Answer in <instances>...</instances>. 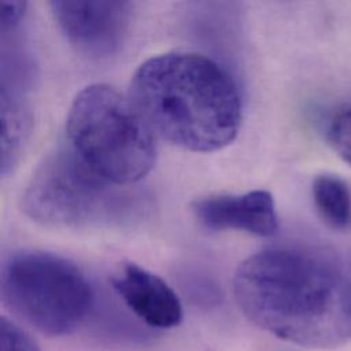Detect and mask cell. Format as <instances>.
<instances>
[{
	"instance_id": "8fae6325",
	"label": "cell",
	"mask_w": 351,
	"mask_h": 351,
	"mask_svg": "<svg viewBox=\"0 0 351 351\" xmlns=\"http://www.w3.org/2000/svg\"><path fill=\"white\" fill-rule=\"evenodd\" d=\"M326 136L333 151L351 166V106L332 117Z\"/></svg>"
},
{
	"instance_id": "7a4b0ae2",
	"label": "cell",
	"mask_w": 351,
	"mask_h": 351,
	"mask_svg": "<svg viewBox=\"0 0 351 351\" xmlns=\"http://www.w3.org/2000/svg\"><path fill=\"white\" fill-rule=\"evenodd\" d=\"M129 97L156 136L193 152L226 147L241 122L236 81L202 53L149 58L133 74Z\"/></svg>"
},
{
	"instance_id": "9c48e42d",
	"label": "cell",
	"mask_w": 351,
	"mask_h": 351,
	"mask_svg": "<svg viewBox=\"0 0 351 351\" xmlns=\"http://www.w3.org/2000/svg\"><path fill=\"white\" fill-rule=\"evenodd\" d=\"M1 173L5 176L19 159L30 132V111L22 88L1 85Z\"/></svg>"
},
{
	"instance_id": "52a82bcc",
	"label": "cell",
	"mask_w": 351,
	"mask_h": 351,
	"mask_svg": "<svg viewBox=\"0 0 351 351\" xmlns=\"http://www.w3.org/2000/svg\"><path fill=\"white\" fill-rule=\"evenodd\" d=\"M197 222L210 230H241L271 237L278 230V217L270 192L250 191L243 195H214L192 204Z\"/></svg>"
},
{
	"instance_id": "ba28073f",
	"label": "cell",
	"mask_w": 351,
	"mask_h": 351,
	"mask_svg": "<svg viewBox=\"0 0 351 351\" xmlns=\"http://www.w3.org/2000/svg\"><path fill=\"white\" fill-rule=\"evenodd\" d=\"M111 282L123 303L148 326L169 329L181 322V302L159 276L136 263H125L112 276Z\"/></svg>"
},
{
	"instance_id": "3957f363",
	"label": "cell",
	"mask_w": 351,
	"mask_h": 351,
	"mask_svg": "<svg viewBox=\"0 0 351 351\" xmlns=\"http://www.w3.org/2000/svg\"><path fill=\"white\" fill-rule=\"evenodd\" d=\"M149 208V199L140 189L104 178L66 143L44 158L22 195L25 214L56 229L130 226Z\"/></svg>"
},
{
	"instance_id": "6da1fadb",
	"label": "cell",
	"mask_w": 351,
	"mask_h": 351,
	"mask_svg": "<svg viewBox=\"0 0 351 351\" xmlns=\"http://www.w3.org/2000/svg\"><path fill=\"white\" fill-rule=\"evenodd\" d=\"M233 291L245 318L281 340L330 348L351 339V274L326 251L263 250L239 266Z\"/></svg>"
},
{
	"instance_id": "8992f818",
	"label": "cell",
	"mask_w": 351,
	"mask_h": 351,
	"mask_svg": "<svg viewBox=\"0 0 351 351\" xmlns=\"http://www.w3.org/2000/svg\"><path fill=\"white\" fill-rule=\"evenodd\" d=\"M52 14L67 41L82 55L106 58L125 40L132 4L119 0H55Z\"/></svg>"
},
{
	"instance_id": "30bf717a",
	"label": "cell",
	"mask_w": 351,
	"mask_h": 351,
	"mask_svg": "<svg viewBox=\"0 0 351 351\" xmlns=\"http://www.w3.org/2000/svg\"><path fill=\"white\" fill-rule=\"evenodd\" d=\"M313 202L322 222L336 232L351 229V191L335 174H319L311 185Z\"/></svg>"
},
{
	"instance_id": "277c9868",
	"label": "cell",
	"mask_w": 351,
	"mask_h": 351,
	"mask_svg": "<svg viewBox=\"0 0 351 351\" xmlns=\"http://www.w3.org/2000/svg\"><path fill=\"white\" fill-rule=\"evenodd\" d=\"M69 148L104 178L133 185L156 160V134L130 97L114 86L93 84L73 100L66 121Z\"/></svg>"
},
{
	"instance_id": "5b68a950",
	"label": "cell",
	"mask_w": 351,
	"mask_h": 351,
	"mask_svg": "<svg viewBox=\"0 0 351 351\" xmlns=\"http://www.w3.org/2000/svg\"><path fill=\"white\" fill-rule=\"evenodd\" d=\"M4 306L47 336L74 332L93 307V289L84 271L59 255L23 251L10 256L0 277Z\"/></svg>"
},
{
	"instance_id": "4fadbf2b",
	"label": "cell",
	"mask_w": 351,
	"mask_h": 351,
	"mask_svg": "<svg viewBox=\"0 0 351 351\" xmlns=\"http://www.w3.org/2000/svg\"><path fill=\"white\" fill-rule=\"evenodd\" d=\"M26 3L23 1H4L1 14V32L16 30L25 16Z\"/></svg>"
},
{
	"instance_id": "7c38bea8",
	"label": "cell",
	"mask_w": 351,
	"mask_h": 351,
	"mask_svg": "<svg viewBox=\"0 0 351 351\" xmlns=\"http://www.w3.org/2000/svg\"><path fill=\"white\" fill-rule=\"evenodd\" d=\"M0 348L1 351H41L25 329L4 315L0 318Z\"/></svg>"
}]
</instances>
